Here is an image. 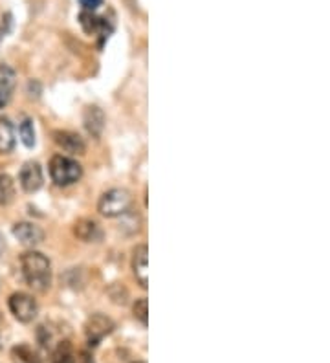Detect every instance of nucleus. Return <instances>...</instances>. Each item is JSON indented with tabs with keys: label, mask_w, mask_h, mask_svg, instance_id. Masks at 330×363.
<instances>
[{
	"label": "nucleus",
	"mask_w": 330,
	"mask_h": 363,
	"mask_svg": "<svg viewBox=\"0 0 330 363\" xmlns=\"http://www.w3.org/2000/svg\"><path fill=\"white\" fill-rule=\"evenodd\" d=\"M22 273L26 283L37 292H44L52 284V264L43 253L39 251H28L21 257Z\"/></svg>",
	"instance_id": "f257e3e1"
},
{
	"label": "nucleus",
	"mask_w": 330,
	"mask_h": 363,
	"mask_svg": "<svg viewBox=\"0 0 330 363\" xmlns=\"http://www.w3.org/2000/svg\"><path fill=\"white\" fill-rule=\"evenodd\" d=\"M50 175L57 186H72L83 177V169L68 156H54L50 161Z\"/></svg>",
	"instance_id": "f03ea898"
},
{
	"label": "nucleus",
	"mask_w": 330,
	"mask_h": 363,
	"mask_svg": "<svg viewBox=\"0 0 330 363\" xmlns=\"http://www.w3.org/2000/svg\"><path fill=\"white\" fill-rule=\"evenodd\" d=\"M130 208V195L125 189H110L99 198L97 209L103 217L107 219H114L119 215H125Z\"/></svg>",
	"instance_id": "7ed1b4c3"
},
{
	"label": "nucleus",
	"mask_w": 330,
	"mask_h": 363,
	"mask_svg": "<svg viewBox=\"0 0 330 363\" xmlns=\"http://www.w3.org/2000/svg\"><path fill=\"white\" fill-rule=\"evenodd\" d=\"M10 310L15 315L17 321L21 323H32L37 317V303L32 295L24 294V292H17L10 297Z\"/></svg>",
	"instance_id": "20e7f679"
},
{
	"label": "nucleus",
	"mask_w": 330,
	"mask_h": 363,
	"mask_svg": "<svg viewBox=\"0 0 330 363\" xmlns=\"http://www.w3.org/2000/svg\"><path fill=\"white\" fill-rule=\"evenodd\" d=\"M112 331H114V321H112L110 317H107V315L103 314L92 315L90 320L86 321L85 326L88 345H90V347H96L97 343L101 342L105 336H108Z\"/></svg>",
	"instance_id": "39448f33"
},
{
	"label": "nucleus",
	"mask_w": 330,
	"mask_h": 363,
	"mask_svg": "<svg viewBox=\"0 0 330 363\" xmlns=\"http://www.w3.org/2000/svg\"><path fill=\"white\" fill-rule=\"evenodd\" d=\"M22 189L26 193H35L43 186V169L37 161H26L19 175Z\"/></svg>",
	"instance_id": "423d86ee"
},
{
	"label": "nucleus",
	"mask_w": 330,
	"mask_h": 363,
	"mask_svg": "<svg viewBox=\"0 0 330 363\" xmlns=\"http://www.w3.org/2000/svg\"><path fill=\"white\" fill-rule=\"evenodd\" d=\"M149 250L147 246L142 244L134 250L133 257V268H134V275L138 279V283L142 284V288H147L149 286Z\"/></svg>",
	"instance_id": "0eeeda50"
},
{
	"label": "nucleus",
	"mask_w": 330,
	"mask_h": 363,
	"mask_svg": "<svg viewBox=\"0 0 330 363\" xmlns=\"http://www.w3.org/2000/svg\"><path fill=\"white\" fill-rule=\"evenodd\" d=\"M13 235L24 246H37L43 242L44 231L39 226L30 224V222H19L13 226Z\"/></svg>",
	"instance_id": "6e6552de"
},
{
	"label": "nucleus",
	"mask_w": 330,
	"mask_h": 363,
	"mask_svg": "<svg viewBox=\"0 0 330 363\" xmlns=\"http://www.w3.org/2000/svg\"><path fill=\"white\" fill-rule=\"evenodd\" d=\"M17 77L13 68H10L8 64H0V108H4L11 101Z\"/></svg>",
	"instance_id": "1a4fd4ad"
},
{
	"label": "nucleus",
	"mask_w": 330,
	"mask_h": 363,
	"mask_svg": "<svg viewBox=\"0 0 330 363\" xmlns=\"http://www.w3.org/2000/svg\"><path fill=\"white\" fill-rule=\"evenodd\" d=\"M79 22L86 33H101L103 37H108L112 26H107V19L97 17L96 11H81Z\"/></svg>",
	"instance_id": "9d476101"
},
{
	"label": "nucleus",
	"mask_w": 330,
	"mask_h": 363,
	"mask_svg": "<svg viewBox=\"0 0 330 363\" xmlns=\"http://www.w3.org/2000/svg\"><path fill=\"white\" fill-rule=\"evenodd\" d=\"M54 138L55 144L59 147H63L70 155H83L85 153V144L77 134L68 133V130H57V133H54Z\"/></svg>",
	"instance_id": "9b49d317"
},
{
	"label": "nucleus",
	"mask_w": 330,
	"mask_h": 363,
	"mask_svg": "<svg viewBox=\"0 0 330 363\" xmlns=\"http://www.w3.org/2000/svg\"><path fill=\"white\" fill-rule=\"evenodd\" d=\"M85 127H86V130H88L92 136H96V138L103 133V127H105V114H103L101 108H97V107L86 108Z\"/></svg>",
	"instance_id": "f8f14e48"
},
{
	"label": "nucleus",
	"mask_w": 330,
	"mask_h": 363,
	"mask_svg": "<svg viewBox=\"0 0 330 363\" xmlns=\"http://www.w3.org/2000/svg\"><path fill=\"white\" fill-rule=\"evenodd\" d=\"M15 147V128L8 118H0V155H8Z\"/></svg>",
	"instance_id": "ddd939ff"
},
{
	"label": "nucleus",
	"mask_w": 330,
	"mask_h": 363,
	"mask_svg": "<svg viewBox=\"0 0 330 363\" xmlns=\"http://www.w3.org/2000/svg\"><path fill=\"white\" fill-rule=\"evenodd\" d=\"M75 235L79 237L81 241L85 242H92V241H97L99 237H101V231H99V226L94 222V220H88V219H83L79 220L77 224H75Z\"/></svg>",
	"instance_id": "4468645a"
},
{
	"label": "nucleus",
	"mask_w": 330,
	"mask_h": 363,
	"mask_svg": "<svg viewBox=\"0 0 330 363\" xmlns=\"http://www.w3.org/2000/svg\"><path fill=\"white\" fill-rule=\"evenodd\" d=\"M15 198V182L10 175L0 173V206H8Z\"/></svg>",
	"instance_id": "2eb2a0df"
},
{
	"label": "nucleus",
	"mask_w": 330,
	"mask_h": 363,
	"mask_svg": "<svg viewBox=\"0 0 330 363\" xmlns=\"http://www.w3.org/2000/svg\"><path fill=\"white\" fill-rule=\"evenodd\" d=\"M19 133H21L22 144L32 149L33 145H35V127H33L32 119L30 118L24 119V121L21 123V128H19Z\"/></svg>",
	"instance_id": "dca6fc26"
},
{
	"label": "nucleus",
	"mask_w": 330,
	"mask_h": 363,
	"mask_svg": "<svg viewBox=\"0 0 330 363\" xmlns=\"http://www.w3.org/2000/svg\"><path fill=\"white\" fill-rule=\"evenodd\" d=\"M134 317L142 323L144 326H147V321H149V303L145 297L138 300L134 303Z\"/></svg>",
	"instance_id": "f3484780"
},
{
	"label": "nucleus",
	"mask_w": 330,
	"mask_h": 363,
	"mask_svg": "<svg viewBox=\"0 0 330 363\" xmlns=\"http://www.w3.org/2000/svg\"><path fill=\"white\" fill-rule=\"evenodd\" d=\"M52 363H74V354H72V351H70L68 343L64 342V345L59 347V351L55 353L54 362Z\"/></svg>",
	"instance_id": "a211bd4d"
},
{
	"label": "nucleus",
	"mask_w": 330,
	"mask_h": 363,
	"mask_svg": "<svg viewBox=\"0 0 330 363\" xmlns=\"http://www.w3.org/2000/svg\"><path fill=\"white\" fill-rule=\"evenodd\" d=\"M83 11H96L103 4V0H79Z\"/></svg>",
	"instance_id": "6ab92c4d"
},
{
	"label": "nucleus",
	"mask_w": 330,
	"mask_h": 363,
	"mask_svg": "<svg viewBox=\"0 0 330 363\" xmlns=\"http://www.w3.org/2000/svg\"><path fill=\"white\" fill-rule=\"evenodd\" d=\"M10 24H11V21L8 22V24H6V26H4V21H2V24H0V41H2V39H4L6 33L10 32Z\"/></svg>",
	"instance_id": "aec40b11"
},
{
	"label": "nucleus",
	"mask_w": 330,
	"mask_h": 363,
	"mask_svg": "<svg viewBox=\"0 0 330 363\" xmlns=\"http://www.w3.org/2000/svg\"><path fill=\"white\" fill-rule=\"evenodd\" d=\"M2 248H4V241H2V237H0V253H2Z\"/></svg>",
	"instance_id": "412c9836"
},
{
	"label": "nucleus",
	"mask_w": 330,
	"mask_h": 363,
	"mask_svg": "<svg viewBox=\"0 0 330 363\" xmlns=\"http://www.w3.org/2000/svg\"><path fill=\"white\" fill-rule=\"evenodd\" d=\"M134 363H144V362H134Z\"/></svg>",
	"instance_id": "4be33fe9"
}]
</instances>
